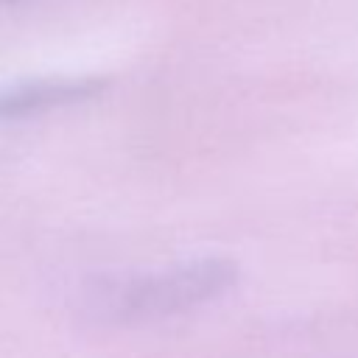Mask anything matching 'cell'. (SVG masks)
Here are the masks:
<instances>
[{
	"label": "cell",
	"instance_id": "obj_1",
	"mask_svg": "<svg viewBox=\"0 0 358 358\" xmlns=\"http://www.w3.org/2000/svg\"><path fill=\"white\" fill-rule=\"evenodd\" d=\"M238 263L229 257H196L154 271L95 277L81 288L78 310L115 327L165 322L218 302L238 285Z\"/></svg>",
	"mask_w": 358,
	"mask_h": 358
},
{
	"label": "cell",
	"instance_id": "obj_2",
	"mask_svg": "<svg viewBox=\"0 0 358 358\" xmlns=\"http://www.w3.org/2000/svg\"><path fill=\"white\" fill-rule=\"evenodd\" d=\"M103 90L101 78H42L0 90V117H28L56 106L92 98Z\"/></svg>",
	"mask_w": 358,
	"mask_h": 358
}]
</instances>
